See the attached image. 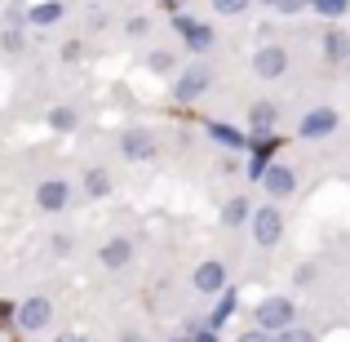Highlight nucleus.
Masks as SVG:
<instances>
[{
  "instance_id": "1",
  "label": "nucleus",
  "mask_w": 350,
  "mask_h": 342,
  "mask_svg": "<svg viewBox=\"0 0 350 342\" xmlns=\"http://www.w3.org/2000/svg\"><path fill=\"white\" fill-rule=\"evenodd\" d=\"M293 316H297V307H293V298H284V293H275V298H262L253 311L257 329H266V334H275V329H288Z\"/></svg>"
},
{
  "instance_id": "2",
  "label": "nucleus",
  "mask_w": 350,
  "mask_h": 342,
  "mask_svg": "<svg viewBox=\"0 0 350 342\" xmlns=\"http://www.w3.org/2000/svg\"><path fill=\"white\" fill-rule=\"evenodd\" d=\"M248 227H253V240H257L262 249L280 245V236H284V214H280V205H262V209H253Z\"/></svg>"
},
{
  "instance_id": "3",
  "label": "nucleus",
  "mask_w": 350,
  "mask_h": 342,
  "mask_svg": "<svg viewBox=\"0 0 350 342\" xmlns=\"http://www.w3.org/2000/svg\"><path fill=\"white\" fill-rule=\"evenodd\" d=\"M208 85H213V71L208 67H187L178 80H173V103H196L200 94H208Z\"/></svg>"
},
{
  "instance_id": "4",
  "label": "nucleus",
  "mask_w": 350,
  "mask_h": 342,
  "mask_svg": "<svg viewBox=\"0 0 350 342\" xmlns=\"http://www.w3.org/2000/svg\"><path fill=\"white\" fill-rule=\"evenodd\" d=\"M49 320H53V302L44 298V293L23 298V307H18V329H27V334H40V329H49Z\"/></svg>"
},
{
  "instance_id": "5",
  "label": "nucleus",
  "mask_w": 350,
  "mask_h": 342,
  "mask_svg": "<svg viewBox=\"0 0 350 342\" xmlns=\"http://www.w3.org/2000/svg\"><path fill=\"white\" fill-rule=\"evenodd\" d=\"M253 71L262 80H280L284 71H288V49H284V45H262V49L253 53Z\"/></svg>"
},
{
  "instance_id": "6",
  "label": "nucleus",
  "mask_w": 350,
  "mask_h": 342,
  "mask_svg": "<svg viewBox=\"0 0 350 342\" xmlns=\"http://www.w3.org/2000/svg\"><path fill=\"white\" fill-rule=\"evenodd\" d=\"M36 205H40L44 214H62V209L71 205V182L67 178H44L40 187H36Z\"/></svg>"
},
{
  "instance_id": "7",
  "label": "nucleus",
  "mask_w": 350,
  "mask_h": 342,
  "mask_svg": "<svg viewBox=\"0 0 350 342\" xmlns=\"http://www.w3.org/2000/svg\"><path fill=\"white\" fill-rule=\"evenodd\" d=\"M173 27L182 32V40H187V49H191V53L213 49V27L196 23V18H187V14H173Z\"/></svg>"
},
{
  "instance_id": "8",
  "label": "nucleus",
  "mask_w": 350,
  "mask_h": 342,
  "mask_svg": "<svg viewBox=\"0 0 350 342\" xmlns=\"http://www.w3.org/2000/svg\"><path fill=\"white\" fill-rule=\"evenodd\" d=\"M191 284H196V293H222L226 289V267L217 262V258H208V262H200L196 267V276H191Z\"/></svg>"
},
{
  "instance_id": "9",
  "label": "nucleus",
  "mask_w": 350,
  "mask_h": 342,
  "mask_svg": "<svg viewBox=\"0 0 350 342\" xmlns=\"http://www.w3.org/2000/svg\"><path fill=\"white\" fill-rule=\"evenodd\" d=\"M262 187L271 191L275 200H284V196L297 191V173H293L288 164H266V169H262Z\"/></svg>"
},
{
  "instance_id": "10",
  "label": "nucleus",
  "mask_w": 350,
  "mask_h": 342,
  "mask_svg": "<svg viewBox=\"0 0 350 342\" xmlns=\"http://www.w3.org/2000/svg\"><path fill=\"white\" fill-rule=\"evenodd\" d=\"M133 254H137L133 240H129V236H116V240H107V245L98 249V262H103L107 271H120V267L133 262Z\"/></svg>"
},
{
  "instance_id": "11",
  "label": "nucleus",
  "mask_w": 350,
  "mask_h": 342,
  "mask_svg": "<svg viewBox=\"0 0 350 342\" xmlns=\"http://www.w3.org/2000/svg\"><path fill=\"white\" fill-rule=\"evenodd\" d=\"M120 156H124V160H151V156H155V138L146 134V129H124V138H120Z\"/></svg>"
},
{
  "instance_id": "12",
  "label": "nucleus",
  "mask_w": 350,
  "mask_h": 342,
  "mask_svg": "<svg viewBox=\"0 0 350 342\" xmlns=\"http://www.w3.org/2000/svg\"><path fill=\"white\" fill-rule=\"evenodd\" d=\"M333 129H337V112H333V107H315V112L301 116L297 134H301V138H328Z\"/></svg>"
},
{
  "instance_id": "13",
  "label": "nucleus",
  "mask_w": 350,
  "mask_h": 342,
  "mask_svg": "<svg viewBox=\"0 0 350 342\" xmlns=\"http://www.w3.org/2000/svg\"><path fill=\"white\" fill-rule=\"evenodd\" d=\"M62 14H67V5H62V0H40V5L27 9V23H31V27H53Z\"/></svg>"
},
{
  "instance_id": "14",
  "label": "nucleus",
  "mask_w": 350,
  "mask_h": 342,
  "mask_svg": "<svg viewBox=\"0 0 350 342\" xmlns=\"http://www.w3.org/2000/svg\"><path fill=\"white\" fill-rule=\"evenodd\" d=\"M248 218H253V205H248V196H231L222 205V227H244Z\"/></svg>"
},
{
  "instance_id": "15",
  "label": "nucleus",
  "mask_w": 350,
  "mask_h": 342,
  "mask_svg": "<svg viewBox=\"0 0 350 342\" xmlns=\"http://www.w3.org/2000/svg\"><path fill=\"white\" fill-rule=\"evenodd\" d=\"M275 120H280V107L275 103H257L253 112H248V129H253V134H271Z\"/></svg>"
},
{
  "instance_id": "16",
  "label": "nucleus",
  "mask_w": 350,
  "mask_h": 342,
  "mask_svg": "<svg viewBox=\"0 0 350 342\" xmlns=\"http://www.w3.org/2000/svg\"><path fill=\"white\" fill-rule=\"evenodd\" d=\"M324 53H328L333 62L350 58V36H346V32H328V36H324Z\"/></svg>"
},
{
  "instance_id": "17",
  "label": "nucleus",
  "mask_w": 350,
  "mask_h": 342,
  "mask_svg": "<svg viewBox=\"0 0 350 342\" xmlns=\"http://www.w3.org/2000/svg\"><path fill=\"white\" fill-rule=\"evenodd\" d=\"M85 191H89L94 200H103L107 191H111V173H107V169H89V173H85Z\"/></svg>"
},
{
  "instance_id": "18",
  "label": "nucleus",
  "mask_w": 350,
  "mask_h": 342,
  "mask_svg": "<svg viewBox=\"0 0 350 342\" xmlns=\"http://www.w3.org/2000/svg\"><path fill=\"white\" fill-rule=\"evenodd\" d=\"M49 129L71 134V129H76V112H71V107H53V112H49Z\"/></svg>"
},
{
  "instance_id": "19",
  "label": "nucleus",
  "mask_w": 350,
  "mask_h": 342,
  "mask_svg": "<svg viewBox=\"0 0 350 342\" xmlns=\"http://www.w3.org/2000/svg\"><path fill=\"white\" fill-rule=\"evenodd\" d=\"M271 342H315V334H310V329H275L271 334Z\"/></svg>"
},
{
  "instance_id": "20",
  "label": "nucleus",
  "mask_w": 350,
  "mask_h": 342,
  "mask_svg": "<svg viewBox=\"0 0 350 342\" xmlns=\"http://www.w3.org/2000/svg\"><path fill=\"white\" fill-rule=\"evenodd\" d=\"M231 311H235V293H226V289H222V302H217V311L208 316V329H217L226 316H231Z\"/></svg>"
},
{
  "instance_id": "21",
  "label": "nucleus",
  "mask_w": 350,
  "mask_h": 342,
  "mask_svg": "<svg viewBox=\"0 0 350 342\" xmlns=\"http://www.w3.org/2000/svg\"><path fill=\"white\" fill-rule=\"evenodd\" d=\"M208 138H217V143H226V147H244V134H235V129H226V125H208Z\"/></svg>"
},
{
  "instance_id": "22",
  "label": "nucleus",
  "mask_w": 350,
  "mask_h": 342,
  "mask_svg": "<svg viewBox=\"0 0 350 342\" xmlns=\"http://www.w3.org/2000/svg\"><path fill=\"white\" fill-rule=\"evenodd\" d=\"M248 5H253V0H213V14H222V18H235V14H244Z\"/></svg>"
},
{
  "instance_id": "23",
  "label": "nucleus",
  "mask_w": 350,
  "mask_h": 342,
  "mask_svg": "<svg viewBox=\"0 0 350 342\" xmlns=\"http://www.w3.org/2000/svg\"><path fill=\"white\" fill-rule=\"evenodd\" d=\"M310 9H315V14H324V18H337V14H346V9H350V0H315Z\"/></svg>"
},
{
  "instance_id": "24",
  "label": "nucleus",
  "mask_w": 350,
  "mask_h": 342,
  "mask_svg": "<svg viewBox=\"0 0 350 342\" xmlns=\"http://www.w3.org/2000/svg\"><path fill=\"white\" fill-rule=\"evenodd\" d=\"M266 160H271V143H262V147H257V151H253V169H248V173H253V178H262Z\"/></svg>"
},
{
  "instance_id": "25",
  "label": "nucleus",
  "mask_w": 350,
  "mask_h": 342,
  "mask_svg": "<svg viewBox=\"0 0 350 342\" xmlns=\"http://www.w3.org/2000/svg\"><path fill=\"white\" fill-rule=\"evenodd\" d=\"M275 14H284V18H293V14H301V9H306V0H275Z\"/></svg>"
},
{
  "instance_id": "26",
  "label": "nucleus",
  "mask_w": 350,
  "mask_h": 342,
  "mask_svg": "<svg viewBox=\"0 0 350 342\" xmlns=\"http://www.w3.org/2000/svg\"><path fill=\"white\" fill-rule=\"evenodd\" d=\"M0 40H5V49H9V53H18V49H23V32H18V27H9V32L0 36Z\"/></svg>"
},
{
  "instance_id": "27",
  "label": "nucleus",
  "mask_w": 350,
  "mask_h": 342,
  "mask_svg": "<svg viewBox=\"0 0 350 342\" xmlns=\"http://www.w3.org/2000/svg\"><path fill=\"white\" fill-rule=\"evenodd\" d=\"M146 67H151V71H169L173 58H169V53H151V58H146Z\"/></svg>"
},
{
  "instance_id": "28",
  "label": "nucleus",
  "mask_w": 350,
  "mask_h": 342,
  "mask_svg": "<svg viewBox=\"0 0 350 342\" xmlns=\"http://www.w3.org/2000/svg\"><path fill=\"white\" fill-rule=\"evenodd\" d=\"M235 342H271V334H266V329H244Z\"/></svg>"
},
{
  "instance_id": "29",
  "label": "nucleus",
  "mask_w": 350,
  "mask_h": 342,
  "mask_svg": "<svg viewBox=\"0 0 350 342\" xmlns=\"http://www.w3.org/2000/svg\"><path fill=\"white\" fill-rule=\"evenodd\" d=\"M146 27H151L146 18H129V23H124V32H129V36H146Z\"/></svg>"
},
{
  "instance_id": "30",
  "label": "nucleus",
  "mask_w": 350,
  "mask_h": 342,
  "mask_svg": "<svg viewBox=\"0 0 350 342\" xmlns=\"http://www.w3.org/2000/svg\"><path fill=\"white\" fill-rule=\"evenodd\" d=\"M9 27H18V23H27V5H9Z\"/></svg>"
},
{
  "instance_id": "31",
  "label": "nucleus",
  "mask_w": 350,
  "mask_h": 342,
  "mask_svg": "<svg viewBox=\"0 0 350 342\" xmlns=\"http://www.w3.org/2000/svg\"><path fill=\"white\" fill-rule=\"evenodd\" d=\"M53 254H71V240L67 236H53Z\"/></svg>"
},
{
  "instance_id": "32",
  "label": "nucleus",
  "mask_w": 350,
  "mask_h": 342,
  "mask_svg": "<svg viewBox=\"0 0 350 342\" xmlns=\"http://www.w3.org/2000/svg\"><path fill=\"white\" fill-rule=\"evenodd\" d=\"M53 342H89V338H85V334H76V329H71V334H58Z\"/></svg>"
},
{
  "instance_id": "33",
  "label": "nucleus",
  "mask_w": 350,
  "mask_h": 342,
  "mask_svg": "<svg viewBox=\"0 0 350 342\" xmlns=\"http://www.w3.org/2000/svg\"><path fill=\"white\" fill-rule=\"evenodd\" d=\"M120 342H146V338H142V334H124Z\"/></svg>"
},
{
  "instance_id": "34",
  "label": "nucleus",
  "mask_w": 350,
  "mask_h": 342,
  "mask_svg": "<svg viewBox=\"0 0 350 342\" xmlns=\"http://www.w3.org/2000/svg\"><path fill=\"white\" fill-rule=\"evenodd\" d=\"M262 5H275V0H262Z\"/></svg>"
},
{
  "instance_id": "35",
  "label": "nucleus",
  "mask_w": 350,
  "mask_h": 342,
  "mask_svg": "<svg viewBox=\"0 0 350 342\" xmlns=\"http://www.w3.org/2000/svg\"><path fill=\"white\" fill-rule=\"evenodd\" d=\"M178 342H187V334H182V338H178Z\"/></svg>"
},
{
  "instance_id": "36",
  "label": "nucleus",
  "mask_w": 350,
  "mask_h": 342,
  "mask_svg": "<svg viewBox=\"0 0 350 342\" xmlns=\"http://www.w3.org/2000/svg\"><path fill=\"white\" fill-rule=\"evenodd\" d=\"M306 5H315V0H306Z\"/></svg>"
}]
</instances>
